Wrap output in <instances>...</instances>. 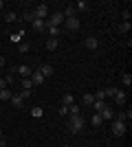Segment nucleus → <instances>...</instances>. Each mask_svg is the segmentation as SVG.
I'll return each instance as SVG.
<instances>
[{
    "label": "nucleus",
    "instance_id": "f257e3e1",
    "mask_svg": "<svg viewBox=\"0 0 132 147\" xmlns=\"http://www.w3.org/2000/svg\"><path fill=\"white\" fill-rule=\"evenodd\" d=\"M68 129L73 132V134H79L84 129V117L82 114H75V117H70V121H68Z\"/></svg>",
    "mask_w": 132,
    "mask_h": 147
},
{
    "label": "nucleus",
    "instance_id": "f03ea898",
    "mask_svg": "<svg viewBox=\"0 0 132 147\" xmlns=\"http://www.w3.org/2000/svg\"><path fill=\"white\" fill-rule=\"evenodd\" d=\"M60 24H64L62 11H55V13H51L49 18H46V26H60Z\"/></svg>",
    "mask_w": 132,
    "mask_h": 147
},
{
    "label": "nucleus",
    "instance_id": "7ed1b4c3",
    "mask_svg": "<svg viewBox=\"0 0 132 147\" xmlns=\"http://www.w3.org/2000/svg\"><path fill=\"white\" fill-rule=\"evenodd\" d=\"M110 129H112V134H114V136H123V134H126V129H128V125L112 119V121H110Z\"/></svg>",
    "mask_w": 132,
    "mask_h": 147
},
{
    "label": "nucleus",
    "instance_id": "20e7f679",
    "mask_svg": "<svg viewBox=\"0 0 132 147\" xmlns=\"http://www.w3.org/2000/svg\"><path fill=\"white\" fill-rule=\"evenodd\" d=\"M33 13H35V18H40V20H46L51 16V11H49V5H40V7H35L33 9Z\"/></svg>",
    "mask_w": 132,
    "mask_h": 147
},
{
    "label": "nucleus",
    "instance_id": "39448f33",
    "mask_svg": "<svg viewBox=\"0 0 132 147\" xmlns=\"http://www.w3.org/2000/svg\"><path fill=\"white\" fill-rule=\"evenodd\" d=\"M64 24H66V29H68V31H75V33L82 29V22H79L77 18H68V20H64Z\"/></svg>",
    "mask_w": 132,
    "mask_h": 147
},
{
    "label": "nucleus",
    "instance_id": "423d86ee",
    "mask_svg": "<svg viewBox=\"0 0 132 147\" xmlns=\"http://www.w3.org/2000/svg\"><path fill=\"white\" fill-rule=\"evenodd\" d=\"M31 29L35 31V33H42V31H46V20H40V18H35L31 22Z\"/></svg>",
    "mask_w": 132,
    "mask_h": 147
},
{
    "label": "nucleus",
    "instance_id": "0eeeda50",
    "mask_svg": "<svg viewBox=\"0 0 132 147\" xmlns=\"http://www.w3.org/2000/svg\"><path fill=\"white\" fill-rule=\"evenodd\" d=\"M112 99H114V101H117V105H121V108H123V105H126V92H123V90H119V88H117V90H114Z\"/></svg>",
    "mask_w": 132,
    "mask_h": 147
},
{
    "label": "nucleus",
    "instance_id": "6e6552de",
    "mask_svg": "<svg viewBox=\"0 0 132 147\" xmlns=\"http://www.w3.org/2000/svg\"><path fill=\"white\" fill-rule=\"evenodd\" d=\"M38 70L42 73V77H44V79H46V77H53V73H55L51 64H40V68H38Z\"/></svg>",
    "mask_w": 132,
    "mask_h": 147
},
{
    "label": "nucleus",
    "instance_id": "1a4fd4ad",
    "mask_svg": "<svg viewBox=\"0 0 132 147\" xmlns=\"http://www.w3.org/2000/svg\"><path fill=\"white\" fill-rule=\"evenodd\" d=\"M29 79H31L33 86H42V84H44V77H42V73H40V70H33Z\"/></svg>",
    "mask_w": 132,
    "mask_h": 147
},
{
    "label": "nucleus",
    "instance_id": "9d476101",
    "mask_svg": "<svg viewBox=\"0 0 132 147\" xmlns=\"http://www.w3.org/2000/svg\"><path fill=\"white\" fill-rule=\"evenodd\" d=\"M84 46H86L88 51H97V49H99V40H97V37H86Z\"/></svg>",
    "mask_w": 132,
    "mask_h": 147
},
{
    "label": "nucleus",
    "instance_id": "9b49d317",
    "mask_svg": "<svg viewBox=\"0 0 132 147\" xmlns=\"http://www.w3.org/2000/svg\"><path fill=\"white\" fill-rule=\"evenodd\" d=\"M99 117L104 119V121H112V119H114V112H112V108H110V105H106V108H104V110L99 112Z\"/></svg>",
    "mask_w": 132,
    "mask_h": 147
},
{
    "label": "nucleus",
    "instance_id": "f8f14e48",
    "mask_svg": "<svg viewBox=\"0 0 132 147\" xmlns=\"http://www.w3.org/2000/svg\"><path fill=\"white\" fill-rule=\"evenodd\" d=\"M16 73H18L20 77H22V79H26V77H31V73H33V70H31L29 66H24V64H22V66H18V68H16Z\"/></svg>",
    "mask_w": 132,
    "mask_h": 147
},
{
    "label": "nucleus",
    "instance_id": "ddd939ff",
    "mask_svg": "<svg viewBox=\"0 0 132 147\" xmlns=\"http://www.w3.org/2000/svg\"><path fill=\"white\" fill-rule=\"evenodd\" d=\"M9 101H11L13 108H22V105H24V97H22V94H13Z\"/></svg>",
    "mask_w": 132,
    "mask_h": 147
},
{
    "label": "nucleus",
    "instance_id": "4468645a",
    "mask_svg": "<svg viewBox=\"0 0 132 147\" xmlns=\"http://www.w3.org/2000/svg\"><path fill=\"white\" fill-rule=\"evenodd\" d=\"M82 103L84 105H93L95 103V94H93V92H84V94H82Z\"/></svg>",
    "mask_w": 132,
    "mask_h": 147
},
{
    "label": "nucleus",
    "instance_id": "2eb2a0df",
    "mask_svg": "<svg viewBox=\"0 0 132 147\" xmlns=\"http://www.w3.org/2000/svg\"><path fill=\"white\" fill-rule=\"evenodd\" d=\"M90 9V2H86V0H77L75 2V11H88Z\"/></svg>",
    "mask_w": 132,
    "mask_h": 147
},
{
    "label": "nucleus",
    "instance_id": "dca6fc26",
    "mask_svg": "<svg viewBox=\"0 0 132 147\" xmlns=\"http://www.w3.org/2000/svg\"><path fill=\"white\" fill-rule=\"evenodd\" d=\"M75 103V97L70 94V92H66V94H62V105H73Z\"/></svg>",
    "mask_w": 132,
    "mask_h": 147
},
{
    "label": "nucleus",
    "instance_id": "f3484780",
    "mask_svg": "<svg viewBox=\"0 0 132 147\" xmlns=\"http://www.w3.org/2000/svg\"><path fill=\"white\" fill-rule=\"evenodd\" d=\"M90 123H93V127H101V123H104V119L97 114V112H93V119H90Z\"/></svg>",
    "mask_w": 132,
    "mask_h": 147
},
{
    "label": "nucleus",
    "instance_id": "a211bd4d",
    "mask_svg": "<svg viewBox=\"0 0 132 147\" xmlns=\"http://www.w3.org/2000/svg\"><path fill=\"white\" fill-rule=\"evenodd\" d=\"M62 16H64V20H68V18H75V7H66L62 11Z\"/></svg>",
    "mask_w": 132,
    "mask_h": 147
},
{
    "label": "nucleus",
    "instance_id": "6ab92c4d",
    "mask_svg": "<svg viewBox=\"0 0 132 147\" xmlns=\"http://www.w3.org/2000/svg\"><path fill=\"white\" fill-rule=\"evenodd\" d=\"M90 108H93V112H97V114H99V112L104 110V108H106V101H95V103L90 105Z\"/></svg>",
    "mask_w": 132,
    "mask_h": 147
},
{
    "label": "nucleus",
    "instance_id": "aec40b11",
    "mask_svg": "<svg viewBox=\"0 0 132 147\" xmlns=\"http://www.w3.org/2000/svg\"><path fill=\"white\" fill-rule=\"evenodd\" d=\"M13 94H11V90L9 88H5V90H0V101H9Z\"/></svg>",
    "mask_w": 132,
    "mask_h": 147
},
{
    "label": "nucleus",
    "instance_id": "412c9836",
    "mask_svg": "<svg viewBox=\"0 0 132 147\" xmlns=\"http://www.w3.org/2000/svg\"><path fill=\"white\" fill-rule=\"evenodd\" d=\"M121 84H123V86H128V88H130V86H132V75H130V73L121 75Z\"/></svg>",
    "mask_w": 132,
    "mask_h": 147
},
{
    "label": "nucleus",
    "instance_id": "4be33fe9",
    "mask_svg": "<svg viewBox=\"0 0 132 147\" xmlns=\"http://www.w3.org/2000/svg\"><path fill=\"white\" fill-rule=\"evenodd\" d=\"M16 20H20V18H18L13 11H7V13H5V22H7V24H9V22H16Z\"/></svg>",
    "mask_w": 132,
    "mask_h": 147
},
{
    "label": "nucleus",
    "instance_id": "5701e85b",
    "mask_svg": "<svg viewBox=\"0 0 132 147\" xmlns=\"http://www.w3.org/2000/svg\"><path fill=\"white\" fill-rule=\"evenodd\" d=\"M20 20H24V22H33V20H35V13H33V9H31V11H26Z\"/></svg>",
    "mask_w": 132,
    "mask_h": 147
},
{
    "label": "nucleus",
    "instance_id": "b1692460",
    "mask_svg": "<svg viewBox=\"0 0 132 147\" xmlns=\"http://www.w3.org/2000/svg\"><path fill=\"white\" fill-rule=\"evenodd\" d=\"M46 49H49V51H55L57 49V37H51L49 42H46Z\"/></svg>",
    "mask_w": 132,
    "mask_h": 147
},
{
    "label": "nucleus",
    "instance_id": "393cba45",
    "mask_svg": "<svg viewBox=\"0 0 132 147\" xmlns=\"http://www.w3.org/2000/svg\"><path fill=\"white\" fill-rule=\"evenodd\" d=\"M18 51H20V53H29V51H31V44H29V42H22L18 46Z\"/></svg>",
    "mask_w": 132,
    "mask_h": 147
},
{
    "label": "nucleus",
    "instance_id": "a878e982",
    "mask_svg": "<svg viewBox=\"0 0 132 147\" xmlns=\"http://www.w3.org/2000/svg\"><path fill=\"white\" fill-rule=\"evenodd\" d=\"M20 84H22V90H31V88H33V84H31V79H29V77H26V79H22Z\"/></svg>",
    "mask_w": 132,
    "mask_h": 147
},
{
    "label": "nucleus",
    "instance_id": "bb28decb",
    "mask_svg": "<svg viewBox=\"0 0 132 147\" xmlns=\"http://www.w3.org/2000/svg\"><path fill=\"white\" fill-rule=\"evenodd\" d=\"M46 31L51 33V37H57V35H60V26H46Z\"/></svg>",
    "mask_w": 132,
    "mask_h": 147
},
{
    "label": "nucleus",
    "instance_id": "cd10ccee",
    "mask_svg": "<svg viewBox=\"0 0 132 147\" xmlns=\"http://www.w3.org/2000/svg\"><path fill=\"white\" fill-rule=\"evenodd\" d=\"M130 22H121V24H119V33H128V31H130Z\"/></svg>",
    "mask_w": 132,
    "mask_h": 147
},
{
    "label": "nucleus",
    "instance_id": "c85d7f7f",
    "mask_svg": "<svg viewBox=\"0 0 132 147\" xmlns=\"http://www.w3.org/2000/svg\"><path fill=\"white\" fill-rule=\"evenodd\" d=\"M22 35H24V31H18V33H13V35H11V40H13V42H18V40H22Z\"/></svg>",
    "mask_w": 132,
    "mask_h": 147
},
{
    "label": "nucleus",
    "instance_id": "c756f323",
    "mask_svg": "<svg viewBox=\"0 0 132 147\" xmlns=\"http://www.w3.org/2000/svg\"><path fill=\"white\" fill-rule=\"evenodd\" d=\"M31 114H33L35 119H38V117H42L44 112H42V108H33V110H31Z\"/></svg>",
    "mask_w": 132,
    "mask_h": 147
},
{
    "label": "nucleus",
    "instance_id": "7c9ffc66",
    "mask_svg": "<svg viewBox=\"0 0 132 147\" xmlns=\"http://www.w3.org/2000/svg\"><path fill=\"white\" fill-rule=\"evenodd\" d=\"M121 16H123V22H130V16H132V13H130V9H126Z\"/></svg>",
    "mask_w": 132,
    "mask_h": 147
},
{
    "label": "nucleus",
    "instance_id": "2f4dec72",
    "mask_svg": "<svg viewBox=\"0 0 132 147\" xmlns=\"http://www.w3.org/2000/svg\"><path fill=\"white\" fill-rule=\"evenodd\" d=\"M60 114L66 117V114H68V105H60Z\"/></svg>",
    "mask_w": 132,
    "mask_h": 147
},
{
    "label": "nucleus",
    "instance_id": "473e14b6",
    "mask_svg": "<svg viewBox=\"0 0 132 147\" xmlns=\"http://www.w3.org/2000/svg\"><path fill=\"white\" fill-rule=\"evenodd\" d=\"M7 88V79H2V77H0V90H5Z\"/></svg>",
    "mask_w": 132,
    "mask_h": 147
},
{
    "label": "nucleus",
    "instance_id": "72a5a7b5",
    "mask_svg": "<svg viewBox=\"0 0 132 147\" xmlns=\"http://www.w3.org/2000/svg\"><path fill=\"white\" fill-rule=\"evenodd\" d=\"M5 66V57H0V68Z\"/></svg>",
    "mask_w": 132,
    "mask_h": 147
},
{
    "label": "nucleus",
    "instance_id": "f704fd0d",
    "mask_svg": "<svg viewBox=\"0 0 132 147\" xmlns=\"http://www.w3.org/2000/svg\"><path fill=\"white\" fill-rule=\"evenodd\" d=\"M2 138H5V134H2V129H0V141H2Z\"/></svg>",
    "mask_w": 132,
    "mask_h": 147
},
{
    "label": "nucleus",
    "instance_id": "c9c22d12",
    "mask_svg": "<svg viewBox=\"0 0 132 147\" xmlns=\"http://www.w3.org/2000/svg\"><path fill=\"white\" fill-rule=\"evenodd\" d=\"M2 7H5V2H2V0H0V9H2Z\"/></svg>",
    "mask_w": 132,
    "mask_h": 147
},
{
    "label": "nucleus",
    "instance_id": "e433bc0d",
    "mask_svg": "<svg viewBox=\"0 0 132 147\" xmlns=\"http://www.w3.org/2000/svg\"><path fill=\"white\" fill-rule=\"evenodd\" d=\"M62 147H70V145H62Z\"/></svg>",
    "mask_w": 132,
    "mask_h": 147
},
{
    "label": "nucleus",
    "instance_id": "4c0bfd02",
    "mask_svg": "<svg viewBox=\"0 0 132 147\" xmlns=\"http://www.w3.org/2000/svg\"><path fill=\"white\" fill-rule=\"evenodd\" d=\"M0 75H2V68H0Z\"/></svg>",
    "mask_w": 132,
    "mask_h": 147
}]
</instances>
